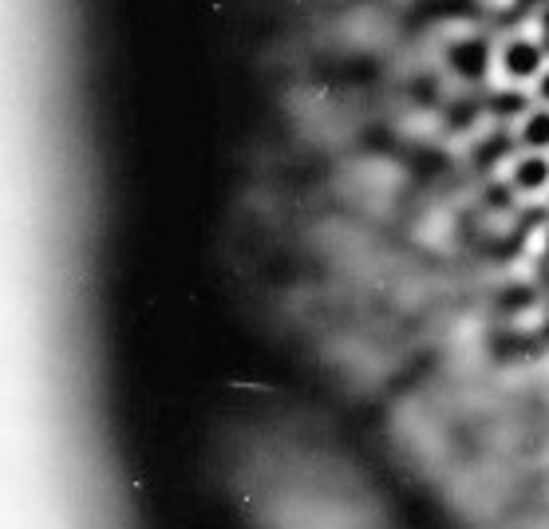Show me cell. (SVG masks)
Wrapping results in <instances>:
<instances>
[{
    "mask_svg": "<svg viewBox=\"0 0 549 529\" xmlns=\"http://www.w3.org/2000/svg\"><path fill=\"white\" fill-rule=\"evenodd\" d=\"M443 60H447L451 76L467 79V83H478V79H486L494 68H498V48H490V40L467 32V36H459V40L443 52Z\"/></svg>",
    "mask_w": 549,
    "mask_h": 529,
    "instance_id": "obj_2",
    "label": "cell"
},
{
    "mask_svg": "<svg viewBox=\"0 0 549 529\" xmlns=\"http://www.w3.org/2000/svg\"><path fill=\"white\" fill-rule=\"evenodd\" d=\"M518 139L534 151H546L549 147V107H530L522 119H518Z\"/></svg>",
    "mask_w": 549,
    "mask_h": 529,
    "instance_id": "obj_3",
    "label": "cell"
},
{
    "mask_svg": "<svg viewBox=\"0 0 549 529\" xmlns=\"http://www.w3.org/2000/svg\"><path fill=\"white\" fill-rule=\"evenodd\" d=\"M534 95H538V99H542V103L549 107V64H546V72L534 79Z\"/></svg>",
    "mask_w": 549,
    "mask_h": 529,
    "instance_id": "obj_4",
    "label": "cell"
},
{
    "mask_svg": "<svg viewBox=\"0 0 549 529\" xmlns=\"http://www.w3.org/2000/svg\"><path fill=\"white\" fill-rule=\"evenodd\" d=\"M498 76L506 79V83H534V79L546 72V52H542V44L538 40H530L526 32H518V36H506L502 44H498V68H494Z\"/></svg>",
    "mask_w": 549,
    "mask_h": 529,
    "instance_id": "obj_1",
    "label": "cell"
}]
</instances>
